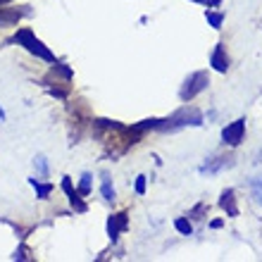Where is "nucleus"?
<instances>
[{
    "mask_svg": "<svg viewBox=\"0 0 262 262\" xmlns=\"http://www.w3.org/2000/svg\"><path fill=\"white\" fill-rule=\"evenodd\" d=\"M203 124V112L193 105H186V107H181L172 115V117L167 119H160L158 124V131H179L184 126H200Z\"/></svg>",
    "mask_w": 262,
    "mask_h": 262,
    "instance_id": "obj_1",
    "label": "nucleus"
},
{
    "mask_svg": "<svg viewBox=\"0 0 262 262\" xmlns=\"http://www.w3.org/2000/svg\"><path fill=\"white\" fill-rule=\"evenodd\" d=\"M14 43L17 46H21V48L27 50V53H31V55H36L38 60H43V62H50V64H55L57 60H55V55L50 53L46 46H43V41H38L36 38V34L31 31V29H19L17 34H14Z\"/></svg>",
    "mask_w": 262,
    "mask_h": 262,
    "instance_id": "obj_2",
    "label": "nucleus"
},
{
    "mask_svg": "<svg viewBox=\"0 0 262 262\" xmlns=\"http://www.w3.org/2000/svg\"><path fill=\"white\" fill-rule=\"evenodd\" d=\"M207 83H210L207 72L205 69H198V72H193L191 76H186V81H184V86H181V91H179V98L184 103L193 100L198 93H203V91L207 89Z\"/></svg>",
    "mask_w": 262,
    "mask_h": 262,
    "instance_id": "obj_3",
    "label": "nucleus"
},
{
    "mask_svg": "<svg viewBox=\"0 0 262 262\" xmlns=\"http://www.w3.org/2000/svg\"><path fill=\"white\" fill-rule=\"evenodd\" d=\"M243 138H246V119H236V122L222 129V143L224 145L236 148V145L243 143Z\"/></svg>",
    "mask_w": 262,
    "mask_h": 262,
    "instance_id": "obj_4",
    "label": "nucleus"
},
{
    "mask_svg": "<svg viewBox=\"0 0 262 262\" xmlns=\"http://www.w3.org/2000/svg\"><path fill=\"white\" fill-rule=\"evenodd\" d=\"M126 229H129V214H126L124 210H122V212L110 214V220H107V236H110L112 243L117 241Z\"/></svg>",
    "mask_w": 262,
    "mask_h": 262,
    "instance_id": "obj_5",
    "label": "nucleus"
},
{
    "mask_svg": "<svg viewBox=\"0 0 262 262\" xmlns=\"http://www.w3.org/2000/svg\"><path fill=\"white\" fill-rule=\"evenodd\" d=\"M231 165H234V155H214L200 167V174H217Z\"/></svg>",
    "mask_w": 262,
    "mask_h": 262,
    "instance_id": "obj_6",
    "label": "nucleus"
},
{
    "mask_svg": "<svg viewBox=\"0 0 262 262\" xmlns=\"http://www.w3.org/2000/svg\"><path fill=\"white\" fill-rule=\"evenodd\" d=\"M210 64H212L214 72H220V74H227L229 69V55H227V48H224V43H217L212 50V55H210Z\"/></svg>",
    "mask_w": 262,
    "mask_h": 262,
    "instance_id": "obj_7",
    "label": "nucleus"
},
{
    "mask_svg": "<svg viewBox=\"0 0 262 262\" xmlns=\"http://www.w3.org/2000/svg\"><path fill=\"white\" fill-rule=\"evenodd\" d=\"M220 207L229 217H238V205H236V193L234 188H227V191H222L220 195Z\"/></svg>",
    "mask_w": 262,
    "mask_h": 262,
    "instance_id": "obj_8",
    "label": "nucleus"
},
{
    "mask_svg": "<svg viewBox=\"0 0 262 262\" xmlns=\"http://www.w3.org/2000/svg\"><path fill=\"white\" fill-rule=\"evenodd\" d=\"M29 14V10H17V7H0V27H10V24H17V21Z\"/></svg>",
    "mask_w": 262,
    "mask_h": 262,
    "instance_id": "obj_9",
    "label": "nucleus"
},
{
    "mask_svg": "<svg viewBox=\"0 0 262 262\" xmlns=\"http://www.w3.org/2000/svg\"><path fill=\"white\" fill-rule=\"evenodd\" d=\"M29 184H31V186H34V191H36V198H41V200H46L48 198L50 193H53V184H43V181H38L34 177V179H29Z\"/></svg>",
    "mask_w": 262,
    "mask_h": 262,
    "instance_id": "obj_10",
    "label": "nucleus"
},
{
    "mask_svg": "<svg viewBox=\"0 0 262 262\" xmlns=\"http://www.w3.org/2000/svg\"><path fill=\"white\" fill-rule=\"evenodd\" d=\"M174 229L184 236L193 234V224H191V220H186V217H177V220H174Z\"/></svg>",
    "mask_w": 262,
    "mask_h": 262,
    "instance_id": "obj_11",
    "label": "nucleus"
},
{
    "mask_svg": "<svg viewBox=\"0 0 262 262\" xmlns=\"http://www.w3.org/2000/svg\"><path fill=\"white\" fill-rule=\"evenodd\" d=\"M100 193H103L105 200H115L117 198V193H115V186H112V181L107 174H103V186H100Z\"/></svg>",
    "mask_w": 262,
    "mask_h": 262,
    "instance_id": "obj_12",
    "label": "nucleus"
},
{
    "mask_svg": "<svg viewBox=\"0 0 262 262\" xmlns=\"http://www.w3.org/2000/svg\"><path fill=\"white\" fill-rule=\"evenodd\" d=\"M81 198H83V195L79 193V191H74V193L69 195V205L74 207V212H79V214H81V212H86V210H89V205H86V203H83Z\"/></svg>",
    "mask_w": 262,
    "mask_h": 262,
    "instance_id": "obj_13",
    "label": "nucleus"
},
{
    "mask_svg": "<svg viewBox=\"0 0 262 262\" xmlns=\"http://www.w3.org/2000/svg\"><path fill=\"white\" fill-rule=\"evenodd\" d=\"M205 19H207V24H210L212 29H222V24H224V14L212 12V10H205Z\"/></svg>",
    "mask_w": 262,
    "mask_h": 262,
    "instance_id": "obj_14",
    "label": "nucleus"
},
{
    "mask_svg": "<svg viewBox=\"0 0 262 262\" xmlns=\"http://www.w3.org/2000/svg\"><path fill=\"white\" fill-rule=\"evenodd\" d=\"M207 210H210V207H207V203H205V200H200L198 205H195V207H191V210H188V214H186V217H191V220H203V217H205V214H207Z\"/></svg>",
    "mask_w": 262,
    "mask_h": 262,
    "instance_id": "obj_15",
    "label": "nucleus"
},
{
    "mask_svg": "<svg viewBox=\"0 0 262 262\" xmlns=\"http://www.w3.org/2000/svg\"><path fill=\"white\" fill-rule=\"evenodd\" d=\"M250 193H253V198H255L257 205H262V174L250 181Z\"/></svg>",
    "mask_w": 262,
    "mask_h": 262,
    "instance_id": "obj_16",
    "label": "nucleus"
},
{
    "mask_svg": "<svg viewBox=\"0 0 262 262\" xmlns=\"http://www.w3.org/2000/svg\"><path fill=\"white\" fill-rule=\"evenodd\" d=\"M91 181H93V177H91L89 172H83L81 174V181H79V188H76V191H79L81 195H89L91 193Z\"/></svg>",
    "mask_w": 262,
    "mask_h": 262,
    "instance_id": "obj_17",
    "label": "nucleus"
},
{
    "mask_svg": "<svg viewBox=\"0 0 262 262\" xmlns=\"http://www.w3.org/2000/svg\"><path fill=\"white\" fill-rule=\"evenodd\" d=\"M34 167H36V172L41 174V177H48V162H46L43 155H38V158L34 160Z\"/></svg>",
    "mask_w": 262,
    "mask_h": 262,
    "instance_id": "obj_18",
    "label": "nucleus"
},
{
    "mask_svg": "<svg viewBox=\"0 0 262 262\" xmlns=\"http://www.w3.org/2000/svg\"><path fill=\"white\" fill-rule=\"evenodd\" d=\"M12 260H31V255H29V248H27V246H21L19 250H14Z\"/></svg>",
    "mask_w": 262,
    "mask_h": 262,
    "instance_id": "obj_19",
    "label": "nucleus"
},
{
    "mask_svg": "<svg viewBox=\"0 0 262 262\" xmlns=\"http://www.w3.org/2000/svg\"><path fill=\"white\" fill-rule=\"evenodd\" d=\"M62 191H64V193H67V198H69V195H72V193H74V191H76V188L72 186V179H69V177H62Z\"/></svg>",
    "mask_w": 262,
    "mask_h": 262,
    "instance_id": "obj_20",
    "label": "nucleus"
},
{
    "mask_svg": "<svg viewBox=\"0 0 262 262\" xmlns=\"http://www.w3.org/2000/svg\"><path fill=\"white\" fill-rule=\"evenodd\" d=\"M145 179H148V177H143V174H141V177H136V193L138 195L145 193Z\"/></svg>",
    "mask_w": 262,
    "mask_h": 262,
    "instance_id": "obj_21",
    "label": "nucleus"
},
{
    "mask_svg": "<svg viewBox=\"0 0 262 262\" xmlns=\"http://www.w3.org/2000/svg\"><path fill=\"white\" fill-rule=\"evenodd\" d=\"M193 3H200V5H217L220 0H193Z\"/></svg>",
    "mask_w": 262,
    "mask_h": 262,
    "instance_id": "obj_22",
    "label": "nucleus"
},
{
    "mask_svg": "<svg viewBox=\"0 0 262 262\" xmlns=\"http://www.w3.org/2000/svg\"><path fill=\"white\" fill-rule=\"evenodd\" d=\"M222 224H224V222H222V220H214L212 224H210V227H212V229H222Z\"/></svg>",
    "mask_w": 262,
    "mask_h": 262,
    "instance_id": "obj_23",
    "label": "nucleus"
},
{
    "mask_svg": "<svg viewBox=\"0 0 262 262\" xmlns=\"http://www.w3.org/2000/svg\"><path fill=\"white\" fill-rule=\"evenodd\" d=\"M0 122H5V112H3V107H0Z\"/></svg>",
    "mask_w": 262,
    "mask_h": 262,
    "instance_id": "obj_24",
    "label": "nucleus"
},
{
    "mask_svg": "<svg viewBox=\"0 0 262 262\" xmlns=\"http://www.w3.org/2000/svg\"><path fill=\"white\" fill-rule=\"evenodd\" d=\"M7 3H12V0H0V7H3V5H7Z\"/></svg>",
    "mask_w": 262,
    "mask_h": 262,
    "instance_id": "obj_25",
    "label": "nucleus"
}]
</instances>
